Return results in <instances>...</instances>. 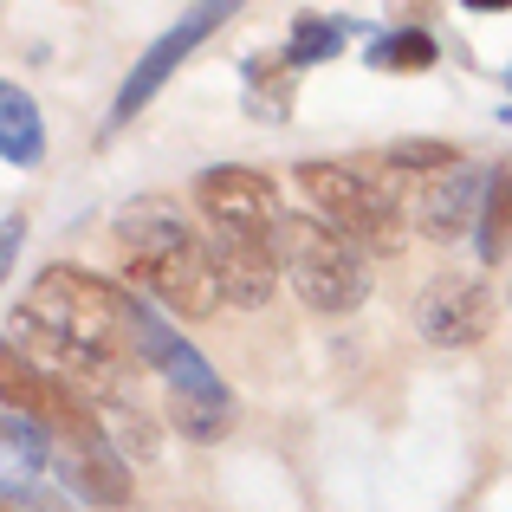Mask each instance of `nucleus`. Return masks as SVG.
I'll return each mask as SVG.
<instances>
[{
  "label": "nucleus",
  "mask_w": 512,
  "mask_h": 512,
  "mask_svg": "<svg viewBox=\"0 0 512 512\" xmlns=\"http://www.w3.org/2000/svg\"><path fill=\"white\" fill-rule=\"evenodd\" d=\"M117 253L137 299H163L182 318H208L221 305V279L208 260V234L182 227L169 201H130L117 214Z\"/></svg>",
  "instance_id": "obj_1"
},
{
  "label": "nucleus",
  "mask_w": 512,
  "mask_h": 512,
  "mask_svg": "<svg viewBox=\"0 0 512 512\" xmlns=\"http://www.w3.org/2000/svg\"><path fill=\"white\" fill-rule=\"evenodd\" d=\"M130 305H137V292H117L111 279L78 273V266H46V273L33 279L20 312L33 318L39 331H52V338H65L78 350H98V357H111V363L130 370V363L143 357Z\"/></svg>",
  "instance_id": "obj_2"
},
{
  "label": "nucleus",
  "mask_w": 512,
  "mask_h": 512,
  "mask_svg": "<svg viewBox=\"0 0 512 512\" xmlns=\"http://www.w3.org/2000/svg\"><path fill=\"white\" fill-rule=\"evenodd\" d=\"M130 318H137V350L163 370L169 383V409H175V428H182L188 441H214L227 428V415H234V402H227V383L214 376V363L201 357L195 344L182 338V331H169L163 312H150V305H130Z\"/></svg>",
  "instance_id": "obj_3"
},
{
  "label": "nucleus",
  "mask_w": 512,
  "mask_h": 512,
  "mask_svg": "<svg viewBox=\"0 0 512 512\" xmlns=\"http://www.w3.org/2000/svg\"><path fill=\"white\" fill-rule=\"evenodd\" d=\"M292 175H299L305 201L318 208V221H331L350 247H370V253L402 247V201L383 175L357 163H299Z\"/></svg>",
  "instance_id": "obj_4"
},
{
  "label": "nucleus",
  "mask_w": 512,
  "mask_h": 512,
  "mask_svg": "<svg viewBox=\"0 0 512 512\" xmlns=\"http://www.w3.org/2000/svg\"><path fill=\"white\" fill-rule=\"evenodd\" d=\"M279 266H286L292 292L312 312H357L363 292H370L363 253L331 221H318V214H286V227H279Z\"/></svg>",
  "instance_id": "obj_5"
},
{
  "label": "nucleus",
  "mask_w": 512,
  "mask_h": 512,
  "mask_svg": "<svg viewBox=\"0 0 512 512\" xmlns=\"http://www.w3.org/2000/svg\"><path fill=\"white\" fill-rule=\"evenodd\" d=\"M195 201L208 214V227H227V234H247V240H266L279 247V227H286V208H279V188L266 182L260 169H201L195 182Z\"/></svg>",
  "instance_id": "obj_6"
},
{
  "label": "nucleus",
  "mask_w": 512,
  "mask_h": 512,
  "mask_svg": "<svg viewBox=\"0 0 512 512\" xmlns=\"http://www.w3.org/2000/svg\"><path fill=\"white\" fill-rule=\"evenodd\" d=\"M487 188L493 175L474 169V163H454V169H435V175H415L409 188V214L428 240H461L467 227H480V208H487Z\"/></svg>",
  "instance_id": "obj_7"
},
{
  "label": "nucleus",
  "mask_w": 512,
  "mask_h": 512,
  "mask_svg": "<svg viewBox=\"0 0 512 512\" xmlns=\"http://www.w3.org/2000/svg\"><path fill=\"white\" fill-rule=\"evenodd\" d=\"M487 318H493V299H487V286L467 279V273H441L415 292V331L441 350L474 344L480 331H487Z\"/></svg>",
  "instance_id": "obj_8"
},
{
  "label": "nucleus",
  "mask_w": 512,
  "mask_h": 512,
  "mask_svg": "<svg viewBox=\"0 0 512 512\" xmlns=\"http://www.w3.org/2000/svg\"><path fill=\"white\" fill-rule=\"evenodd\" d=\"M221 20H227V7H195V13H182V20H175L169 33H163V39H156V46H150V52L137 59V72L124 78V91H117V104H111V124H124V117H137L143 104H150L156 91L169 85V72H175V65H182L188 52H195L201 39H208L214 26H221Z\"/></svg>",
  "instance_id": "obj_9"
},
{
  "label": "nucleus",
  "mask_w": 512,
  "mask_h": 512,
  "mask_svg": "<svg viewBox=\"0 0 512 512\" xmlns=\"http://www.w3.org/2000/svg\"><path fill=\"white\" fill-rule=\"evenodd\" d=\"M208 260H214V279H221L227 305H266L273 299L279 247L247 240V234H227V227H208Z\"/></svg>",
  "instance_id": "obj_10"
},
{
  "label": "nucleus",
  "mask_w": 512,
  "mask_h": 512,
  "mask_svg": "<svg viewBox=\"0 0 512 512\" xmlns=\"http://www.w3.org/2000/svg\"><path fill=\"white\" fill-rule=\"evenodd\" d=\"M0 156H7L13 169H33L39 156H46V130H39V104L26 98L20 85H0Z\"/></svg>",
  "instance_id": "obj_11"
},
{
  "label": "nucleus",
  "mask_w": 512,
  "mask_h": 512,
  "mask_svg": "<svg viewBox=\"0 0 512 512\" xmlns=\"http://www.w3.org/2000/svg\"><path fill=\"white\" fill-rule=\"evenodd\" d=\"M474 253H480L487 266L512 253V169H500V175H493V188H487V208H480Z\"/></svg>",
  "instance_id": "obj_12"
},
{
  "label": "nucleus",
  "mask_w": 512,
  "mask_h": 512,
  "mask_svg": "<svg viewBox=\"0 0 512 512\" xmlns=\"http://www.w3.org/2000/svg\"><path fill=\"white\" fill-rule=\"evenodd\" d=\"M7 493L20 500L26 493V474H33L39 461H46V428L33 422V415H20V409H7Z\"/></svg>",
  "instance_id": "obj_13"
},
{
  "label": "nucleus",
  "mask_w": 512,
  "mask_h": 512,
  "mask_svg": "<svg viewBox=\"0 0 512 512\" xmlns=\"http://www.w3.org/2000/svg\"><path fill=\"white\" fill-rule=\"evenodd\" d=\"M370 65H376V72H428V65H435V33H422V26L383 33L370 46Z\"/></svg>",
  "instance_id": "obj_14"
},
{
  "label": "nucleus",
  "mask_w": 512,
  "mask_h": 512,
  "mask_svg": "<svg viewBox=\"0 0 512 512\" xmlns=\"http://www.w3.org/2000/svg\"><path fill=\"white\" fill-rule=\"evenodd\" d=\"M338 46H344V26H338V20H318V13H305V20L292 26L286 65H318V59H331Z\"/></svg>",
  "instance_id": "obj_15"
},
{
  "label": "nucleus",
  "mask_w": 512,
  "mask_h": 512,
  "mask_svg": "<svg viewBox=\"0 0 512 512\" xmlns=\"http://www.w3.org/2000/svg\"><path fill=\"white\" fill-rule=\"evenodd\" d=\"M461 156L448 143H396L389 150V169H415V175H435V169H454Z\"/></svg>",
  "instance_id": "obj_16"
},
{
  "label": "nucleus",
  "mask_w": 512,
  "mask_h": 512,
  "mask_svg": "<svg viewBox=\"0 0 512 512\" xmlns=\"http://www.w3.org/2000/svg\"><path fill=\"white\" fill-rule=\"evenodd\" d=\"M506 91H512V72H506Z\"/></svg>",
  "instance_id": "obj_17"
}]
</instances>
